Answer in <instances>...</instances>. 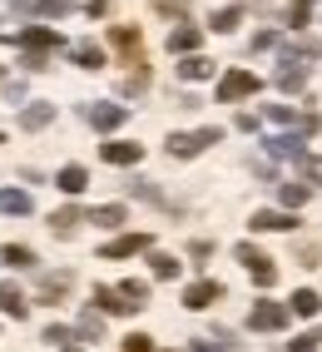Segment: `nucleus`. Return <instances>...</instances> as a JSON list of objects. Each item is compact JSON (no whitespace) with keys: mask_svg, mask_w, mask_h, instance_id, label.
<instances>
[{"mask_svg":"<svg viewBox=\"0 0 322 352\" xmlns=\"http://www.w3.org/2000/svg\"><path fill=\"white\" fill-rule=\"evenodd\" d=\"M50 120H55V104H45V100H40V104H30V109H20V129H30V134H35V129H45Z\"/></svg>","mask_w":322,"mask_h":352,"instance_id":"nucleus-20","label":"nucleus"},{"mask_svg":"<svg viewBox=\"0 0 322 352\" xmlns=\"http://www.w3.org/2000/svg\"><path fill=\"white\" fill-rule=\"evenodd\" d=\"M233 258H238V263L253 273V283H258V288H273V283H278V268H273V258H268L263 248L238 243V248H233Z\"/></svg>","mask_w":322,"mask_h":352,"instance_id":"nucleus-2","label":"nucleus"},{"mask_svg":"<svg viewBox=\"0 0 322 352\" xmlns=\"http://www.w3.org/2000/svg\"><path fill=\"white\" fill-rule=\"evenodd\" d=\"M198 40H203V35H198L194 25H179V30H169V50H174V55H194Z\"/></svg>","mask_w":322,"mask_h":352,"instance_id":"nucleus-21","label":"nucleus"},{"mask_svg":"<svg viewBox=\"0 0 322 352\" xmlns=\"http://www.w3.org/2000/svg\"><path fill=\"white\" fill-rule=\"evenodd\" d=\"M288 318H292V308L288 302H253V313H248V327L253 333H278V327H288Z\"/></svg>","mask_w":322,"mask_h":352,"instance_id":"nucleus-3","label":"nucleus"},{"mask_svg":"<svg viewBox=\"0 0 322 352\" xmlns=\"http://www.w3.org/2000/svg\"><path fill=\"white\" fill-rule=\"evenodd\" d=\"M159 15H183V0H159Z\"/></svg>","mask_w":322,"mask_h":352,"instance_id":"nucleus-40","label":"nucleus"},{"mask_svg":"<svg viewBox=\"0 0 322 352\" xmlns=\"http://www.w3.org/2000/svg\"><path fill=\"white\" fill-rule=\"evenodd\" d=\"M288 308H292L297 318H317V308H322V298H317L312 288H297V293L288 298Z\"/></svg>","mask_w":322,"mask_h":352,"instance_id":"nucleus-22","label":"nucleus"},{"mask_svg":"<svg viewBox=\"0 0 322 352\" xmlns=\"http://www.w3.org/2000/svg\"><path fill=\"white\" fill-rule=\"evenodd\" d=\"M35 208V199L25 189H0V214H15V219H25Z\"/></svg>","mask_w":322,"mask_h":352,"instance_id":"nucleus-18","label":"nucleus"},{"mask_svg":"<svg viewBox=\"0 0 322 352\" xmlns=\"http://www.w3.org/2000/svg\"><path fill=\"white\" fill-rule=\"evenodd\" d=\"M273 45H278V30H258L253 35V50H273Z\"/></svg>","mask_w":322,"mask_h":352,"instance_id":"nucleus-39","label":"nucleus"},{"mask_svg":"<svg viewBox=\"0 0 322 352\" xmlns=\"http://www.w3.org/2000/svg\"><path fill=\"white\" fill-rule=\"evenodd\" d=\"M75 333H80L84 342H100V338H104V318H100V313H84V318H80V327H75Z\"/></svg>","mask_w":322,"mask_h":352,"instance_id":"nucleus-27","label":"nucleus"},{"mask_svg":"<svg viewBox=\"0 0 322 352\" xmlns=\"http://www.w3.org/2000/svg\"><path fill=\"white\" fill-rule=\"evenodd\" d=\"M0 75H5V69H0Z\"/></svg>","mask_w":322,"mask_h":352,"instance_id":"nucleus-43","label":"nucleus"},{"mask_svg":"<svg viewBox=\"0 0 322 352\" xmlns=\"http://www.w3.org/2000/svg\"><path fill=\"white\" fill-rule=\"evenodd\" d=\"M263 144H268V154H273V159H292V164H303V159H308L303 134H273V139H263Z\"/></svg>","mask_w":322,"mask_h":352,"instance_id":"nucleus-13","label":"nucleus"},{"mask_svg":"<svg viewBox=\"0 0 322 352\" xmlns=\"http://www.w3.org/2000/svg\"><path fill=\"white\" fill-rule=\"evenodd\" d=\"M194 352H228V347H218V342H194Z\"/></svg>","mask_w":322,"mask_h":352,"instance_id":"nucleus-41","label":"nucleus"},{"mask_svg":"<svg viewBox=\"0 0 322 352\" xmlns=\"http://www.w3.org/2000/svg\"><path fill=\"white\" fill-rule=\"evenodd\" d=\"M149 263H154V278H179V258L174 253H154Z\"/></svg>","mask_w":322,"mask_h":352,"instance_id":"nucleus-31","label":"nucleus"},{"mask_svg":"<svg viewBox=\"0 0 322 352\" xmlns=\"http://www.w3.org/2000/svg\"><path fill=\"white\" fill-rule=\"evenodd\" d=\"M317 342H322V327H312V333H303V338H292V342H288V352H312Z\"/></svg>","mask_w":322,"mask_h":352,"instance_id":"nucleus-34","label":"nucleus"},{"mask_svg":"<svg viewBox=\"0 0 322 352\" xmlns=\"http://www.w3.org/2000/svg\"><path fill=\"white\" fill-rule=\"evenodd\" d=\"M179 75H183V80H209V75H214V60H203V55H183Z\"/></svg>","mask_w":322,"mask_h":352,"instance_id":"nucleus-24","label":"nucleus"},{"mask_svg":"<svg viewBox=\"0 0 322 352\" xmlns=\"http://www.w3.org/2000/svg\"><path fill=\"white\" fill-rule=\"evenodd\" d=\"M84 184H89V174L80 169V164H65V169L55 174V189L60 194H84Z\"/></svg>","mask_w":322,"mask_h":352,"instance_id":"nucleus-19","label":"nucleus"},{"mask_svg":"<svg viewBox=\"0 0 322 352\" xmlns=\"http://www.w3.org/2000/svg\"><path fill=\"white\" fill-rule=\"evenodd\" d=\"M124 352H154V338H144V333H129V338H124Z\"/></svg>","mask_w":322,"mask_h":352,"instance_id":"nucleus-36","label":"nucleus"},{"mask_svg":"<svg viewBox=\"0 0 322 352\" xmlns=\"http://www.w3.org/2000/svg\"><path fill=\"white\" fill-rule=\"evenodd\" d=\"M80 219H89V214H80V208L70 204V208H60V214H50V228H60V233H70Z\"/></svg>","mask_w":322,"mask_h":352,"instance_id":"nucleus-30","label":"nucleus"},{"mask_svg":"<svg viewBox=\"0 0 322 352\" xmlns=\"http://www.w3.org/2000/svg\"><path fill=\"white\" fill-rule=\"evenodd\" d=\"M15 45H20L25 55H45V50H60L65 35H60L55 25H25V30L15 35Z\"/></svg>","mask_w":322,"mask_h":352,"instance_id":"nucleus-5","label":"nucleus"},{"mask_svg":"<svg viewBox=\"0 0 322 352\" xmlns=\"http://www.w3.org/2000/svg\"><path fill=\"white\" fill-rule=\"evenodd\" d=\"M65 352H80V347H65Z\"/></svg>","mask_w":322,"mask_h":352,"instance_id":"nucleus-42","label":"nucleus"},{"mask_svg":"<svg viewBox=\"0 0 322 352\" xmlns=\"http://www.w3.org/2000/svg\"><path fill=\"white\" fill-rule=\"evenodd\" d=\"M89 223H100V228H119V223H124V208H119V204H100V208H89Z\"/></svg>","mask_w":322,"mask_h":352,"instance_id":"nucleus-25","label":"nucleus"},{"mask_svg":"<svg viewBox=\"0 0 322 352\" xmlns=\"http://www.w3.org/2000/svg\"><path fill=\"white\" fill-rule=\"evenodd\" d=\"M253 228L258 233H288V228H297V219L278 214V208H258V214H253Z\"/></svg>","mask_w":322,"mask_h":352,"instance_id":"nucleus-14","label":"nucleus"},{"mask_svg":"<svg viewBox=\"0 0 322 352\" xmlns=\"http://www.w3.org/2000/svg\"><path fill=\"white\" fill-rule=\"evenodd\" d=\"M144 248H154L149 233H124V239L104 243V248H100V258H134V253H144Z\"/></svg>","mask_w":322,"mask_h":352,"instance_id":"nucleus-12","label":"nucleus"},{"mask_svg":"<svg viewBox=\"0 0 322 352\" xmlns=\"http://www.w3.org/2000/svg\"><path fill=\"white\" fill-rule=\"evenodd\" d=\"M35 10H40V15H50V20H60V15H70V10H75V0H35Z\"/></svg>","mask_w":322,"mask_h":352,"instance_id":"nucleus-32","label":"nucleus"},{"mask_svg":"<svg viewBox=\"0 0 322 352\" xmlns=\"http://www.w3.org/2000/svg\"><path fill=\"white\" fill-rule=\"evenodd\" d=\"M223 139V129H194V134H169V154L174 159H194V154H203L209 144H218Z\"/></svg>","mask_w":322,"mask_h":352,"instance_id":"nucleus-4","label":"nucleus"},{"mask_svg":"<svg viewBox=\"0 0 322 352\" xmlns=\"http://www.w3.org/2000/svg\"><path fill=\"white\" fill-rule=\"evenodd\" d=\"M70 55H75V65H84V69H100V65H104V50H100L95 40H80Z\"/></svg>","mask_w":322,"mask_h":352,"instance_id":"nucleus-23","label":"nucleus"},{"mask_svg":"<svg viewBox=\"0 0 322 352\" xmlns=\"http://www.w3.org/2000/svg\"><path fill=\"white\" fill-rule=\"evenodd\" d=\"M95 308H100V313H109V318H129V313H139L144 302L124 298L119 288H95Z\"/></svg>","mask_w":322,"mask_h":352,"instance_id":"nucleus-9","label":"nucleus"},{"mask_svg":"<svg viewBox=\"0 0 322 352\" xmlns=\"http://www.w3.org/2000/svg\"><path fill=\"white\" fill-rule=\"evenodd\" d=\"M0 313H5V318H15V322H20V318L30 313V302H25V293H20L15 283H0Z\"/></svg>","mask_w":322,"mask_h":352,"instance_id":"nucleus-16","label":"nucleus"},{"mask_svg":"<svg viewBox=\"0 0 322 352\" xmlns=\"http://www.w3.org/2000/svg\"><path fill=\"white\" fill-rule=\"evenodd\" d=\"M124 89H129V95H139V89H149V69L139 65V69H134V75L124 80Z\"/></svg>","mask_w":322,"mask_h":352,"instance_id":"nucleus-37","label":"nucleus"},{"mask_svg":"<svg viewBox=\"0 0 322 352\" xmlns=\"http://www.w3.org/2000/svg\"><path fill=\"white\" fill-rule=\"evenodd\" d=\"M84 120L95 124L100 134H109V129H119V124L129 120V109H124V104H89V109H84Z\"/></svg>","mask_w":322,"mask_h":352,"instance_id":"nucleus-11","label":"nucleus"},{"mask_svg":"<svg viewBox=\"0 0 322 352\" xmlns=\"http://www.w3.org/2000/svg\"><path fill=\"white\" fill-rule=\"evenodd\" d=\"M312 6H317V0H292V10H288V20H292V30H303V25H308V15H312Z\"/></svg>","mask_w":322,"mask_h":352,"instance_id":"nucleus-33","label":"nucleus"},{"mask_svg":"<svg viewBox=\"0 0 322 352\" xmlns=\"http://www.w3.org/2000/svg\"><path fill=\"white\" fill-rule=\"evenodd\" d=\"M119 293H124V298H134V302H149V283H139V278H129V283H119Z\"/></svg>","mask_w":322,"mask_h":352,"instance_id":"nucleus-35","label":"nucleus"},{"mask_svg":"<svg viewBox=\"0 0 322 352\" xmlns=\"http://www.w3.org/2000/svg\"><path fill=\"white\" fill-rule=\"evenodd\" d=\"M218 298H223V283H214V278H198V283L183 288V308H189V313H203V308H214Z\"/></svg>","mask_w":322,"mask_h":352,"instance_id":"nucleus-6","label":"nucleus"},{"mask_svg":"<svg viewBox=\"0 0 322 352\" xmlns=\"http://www.w3.org/2000/svg\"><path fill=\"white\" fill-rule=\"evenodd\" d=\"M70 338H75V333H70V327H60V322L45 327V342H55V347H60V342H70Z\"/></svg>","mask_w":322,"mask_h":352,"instance_id":"nucleus-38","label":"nucleus"},{"mask_svg":"<svg viewBox=\"0 0 322 352\" xmlns=\"http://www.w3.org/2000/svg\"><path fill=\"white\" fill-rule=\"evenodd\" d=\"M238 20H243V10H238V6L214 10V30H218V35H228V30H238Z\"/></svg>","mask_w":322,"mask_h":352,"instance_id":"nucleus-28","label":"nucleus"},{"mask_svg":"<svg viewBox=\"0 0 322 352\" xmlns=\"http://www.w3.org/2000/svg\"><path fill=\"white\" fill-rule=\"evenodd\" d=\"M0 263H5V268H35V253L20 248V243H5V248H0Z\"/></svg>","mask_w":322,"mask_h":352,"instance_id":"nucleus-26","label":"nucleus"},{"mask_svg":"<svg viewBox=\"0 0 322 352\" xmlns=\"http://www.w3.org/2000/svg\"><path fill=\"white\" fill-rule=\"evenodd\" d=\"M308 85V65H297L292 55L283 60V69H278V89H288V95H297V89Z\"/></svg>","mask_w":322,"mask_h":352,"instance_id":"nucleus-17","label":"nucleus"},{"mask_svg":"<svg viewBox=\"0 0 322 352\" xmlns=\"http://www.w3.org/2000/svg\"><path fill=\"white\" fill-rule=\"evenodd\" d=\"M268 120L273 124H288V129H297V134H317V114H303V109H292V104H268Z\"/></svg>","mask_w":322,"mask_h":352,"instance_id":"nucleus-8","label":"nucleus"},{"mask_svg":"<svg viewBox=\"0 0 322 352\" xmlns=\"http://www.w3.org/2000/svg\"><path fill=\"white\" fill-rule=\"evenodd\" d=\"M258 89H263V80L253 75V69H228V75L218 80V104H238L248 95H258Z\"/></svg>","mask_w":322,"mask_h":352,"instance_id":"nucleus-1","label":"nucleus"},{"mask_svg":"<svg viewBox=\"0 0 322 352\" xmlns=\"http://www.w3.org/2000/svg\"><path fill=\"white\" fill-rule=\"evenodd\" d=\"M308 194H312L308 184H283V189H278V199H283L288 208H303V204H308Z\"/></svg>","mask_w":322,"mask_h":352,"instance_id":"nucleus-29","label":"nucleus"},{"mask_svg":"<svg viewBox=\"0 0 322 352\" xmlns=\"http://www.w3.org/2000/svg\"><path fill=\"white\" fill-rule=\"evenodd\" d=\"M104 164H114V169H129V164L144 159V144H129V139H109V144H100Z\"/></svg>","mask_w":322,"mask_h":352,"instance_id":"nucleus-10","label":"nucleus"},{"mask_svg":"<svg viewBox=\"0 0 322 352\" xmlns=\"http://www.w3.org/2000/svg\"><path fill=\"white\" fill-rule=\"evenodd\" d=\"M70 283H75L70 273H40V302H60L70 293Z\"/></svg>","mask_w":322,"mask_h":352,"instance_id":"nucleus-15","label":"nucleus"},{"mask_svg":"<svg viewBox=\"0 0 322 352\" xmlns=\"http://www.w3.org/2000/svg\"><path fill=\"white\" fill-rule=\"evenodd\" d=\"M109 40H114V50H119L129 65H144V35H139V25H114Z\"/></svg>","mask_w":322,"mask_h":352,"instance_id":"nucleus-7","label":"nucleus"}]
</instances>
